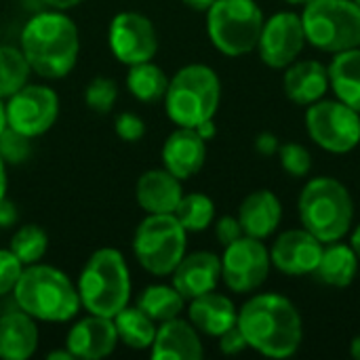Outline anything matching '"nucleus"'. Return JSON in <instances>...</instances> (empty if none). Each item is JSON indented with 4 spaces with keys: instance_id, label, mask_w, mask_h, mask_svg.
<instances>
[{
    "instance_id": "obj_39",
    "label": "nucleus",
    "mask_w": 360,
    "mask_h": 360,
    "mask_svg": "<svg viewBox=\"0 0 360 360\" xmlns=\"http://www.w3.org/2000/svg\"><path fill=\"white\" fill-rule=\"evenodd\" d=\"M217 340H219V350H221L224 354H228V356L240 354L245 348H249V346H247V340H245V335H243V331L238 329V325L230 327V329H228L226 333H221Z\"/></svg>"
},
{
    "instance_id": "obj_42",
    "label": "nucleus",
    "mask_w": 360,
    "mask_h": 360,
    "mask_svg": "<svg viewBox=\"0 0 360 360\" xmlns=\"http://www.w3.org/2000/svg\"><path fill=\"white\" fill-rule=\"evenodd\" d=\"M194 129H196V133H198L205 141H211V139L215 137V133H217V127H215L213 118H211V120L200 122V124H198V127H194Z\"/></svg>"
},
{
    "instance_id": "obj_33",
    "label": "nucleus",
    "mask_w": 360,
    "mask_h": 360,
    "mask_svg": "<svg viewBox=\"0 0 360 360\" xmlns=\"http://www.w3.org/2000/svg\"><path fill=\"white\" fill-rule=\"evenodd\" d=\"M118 101V84L108 76L93 78L84 89V103L95 114H110Z\"/></svg>"
},
{
    "instance_id": "obj_1",
    "label": "nucleus",
    "mask_w": 360,
    "mask_h": 360,
    "mask_svg": "<svg viewBox=\"0 0 360 360\" xmlns=\"http://www.w3.org/2000/svg\"><path fill=\"white\" fill-rule=\"evenodd\" d=\"M238 329L247 346L268 359H289L304 342L297 306L281 293H257L238 310Z\"/></svg>"
},
{
    "instance_id": "obj_18",
    "label": "nucleus",
    "mask_w": 360,
    "mask_h": 360,
    "mask_svg": "<svg viewBox=\"0 0 360 360\" xmlns=\"http://www.w3.org/2000/svg\"><path fill=\"white\" fill-rule=\"evenodd\" d=\"M162 167L181 181L194 177L207 160V141L190 127H177L162 143Z\"/></svg>"
},
{
    "instance_id": "obj_2",
    "label": "nucleus",
    "mask_w": 360,
    "mask_h": 360,
    "mask_svg": "<svg viewBox=\"0 0 360 360\" xmlns=\"http://www.w3.org/2000/svg\"><path fill=\"white\" fill-rule=\"evenodd\" d=\"M19 49L34 74L44 80L65 78L80 55V34L68 11L34 13L21 27Z\"/></svg>"
},
{
    "instance_id": "obj_8",
    "label": "nucleus",
    "mask_w": 360,
    "mask_h": 360,
    "mask_svg": "<svg viewBox=\"0 0 360 360\" xmlns=\"http://www.w3.org/2000/svg\"><path fill=\"white\" fill-rule=\"evenodd\" d=\"M264 21L255 0H215L207 11V34L219 53L240 57L257 49Z\"/></svg>"
},
{
    "instance_id": "obj_40",
    "label": "nucleus",
    "mask_w": 360,
    "mask_h": 360,
    "mask_svg": "<svg viewBox=\"0 0 360 360\" xmlns=\"http://www.w3.org/2000/svg\"><path fill=\"white\" fill-rule=\"evenodd\" d=\"M278 148H281L278 137L272 135V133H268V131H266V133H259V135L255 137V152H257L259 156L270 158V156L278 154Z\"/></svg>"
},
{
    "instance_id": "obj_7",
    "label": "nucleus",
    "mask_w": 360,
    "mask_h": 360,
    "mask_svg": "<svg viewBox=\"0 0 360 360\" xmlns=\"http://www.w3.org/2000/svg\"><path fill=\"white\" fill-rule=\"evenodd\" d=\"M306 40L323 53L360 46V4L356 0H308L302 11Z\"/></svg>"
},
{
    "instance_id": "obj_23",
    "label": "nucleus",
    "mask_w": 360,
    "mask_h": 360,
    "mask_svg": "<svg viewBox=\"0 0 360 360\" xmlns=\"http://www.w3.org/2000/svg\"><path fill=\"white\" fill-rule=\"evenodd\" d=\"M38 321L23 310H8L0 316V359L27 360L38 350Z\"/></svg>"
},
{
    "instance_id": "obj_29",
    "label": "nucleus",
    "mask_w": 360,
    "mask_h": 360,
    "mask_svg": "<svg viewBox=\"0 0 360 360\" xmlns=\"http://www.w3.org/2000/svg\"><path fill=\"white\" fill-rule=\"evenodd\" d=\"M135 306L160 325L165 321L181 316V312L186 310V297L173 285H150L137 295Z\"/></svg>"
},
{
    "instance_id": "obj_49",
    "label": "nucleus",
    "mask_w": 360,
    "mask_h": 360,
    "mask_svg": "<svg viewBox=\"0 0 360 360\" xmlns=\"http://www.w3.org/2000/svg\"><path fill=\"white\" fill-rule=\"evenodd\" d=\"M6 129V114H4V101L0 99V133Z\"/></svg>"
},
{
    "instance_id": "obj_47",
    "label": "nucleus",
    "mask_w": 360,
    "mask_h": 360,
    "mask_svg": "<svg viewBox=\"0 0 360 360\" xmlns=\"http://www.w3.org/2000/svg\"><path fill=\"white\" fill-rule=\"evenodd\" d=\"M350 247L356 251V255H359L360 259V224L354 230H350Z\"/></svg>"
},
{
    "instance_id": "obj_46",
    "label": "nucleus",
    "mask_w": 360,
    "mask_h": 360,
    "mask_svg": "<svg viewBox=\"0 0 360 360\" xmlns=\"http://www.w3.org/2000/svg\"><path fill=\"white\" fill-rule=\"evenodd\" d=\"M46 360H74V356H72V352H70L68 348H63V350H53V352H49V354H46Z\"/></svg>"
},
{
    "instance_id": "obj_14",
    "label": "nucleus",
    "mask_w": 360,
    "mask_h": 360,
    "mask_svg": "<svg viewBox=\"0 0 360 360\" xmlns=\"http://www.w3.org/2000/svg\"><path fill=\"white\" fill-rule=\"evenodd\" d=\"M302 17L293 11H281L264 21L257 51L262 61L272 70H285L302 55L306 46Z\"/></svg>"
},
{
    "instance_id": "obj_10",
    "label": "nucleus",
    "mask_w": 360,
    "mask_h": 360,
    "mask_svg": "<svg viewBox=\"0 0 360 360\" xmlns=\"http://www.w3.org/2000/svg\"><path fill=\"white\" fill-rule=\"evenodd\" d=\"M304 122L310 139L325 152L348 154L360 143V114L338 97L308 105Z\"/></svg>"
},
{
    "instance_id": "obj_30",
    "label": "nucleus",
    "mask_w": 360,
    "mask_h": 360,
    "mask_svg": "<svg viewBox=\"0 0 360 360\" xmlns=\"http://www.w3.org/2000/svg\"><path fill=\"white\" fill-rule=\"evenodd\" d=\"M173 215L177 217V221L184 226L188 234L205 232L215 221V202L202 192H190V194L184 192Z\"/></svg>"
},
{
    "instance_id": "obj_45",
    "label": "nucleus",
    "mask_w": 360,
    "mask_h": 360,
    "mask_svg": "<svg viewBox=\"0 0 360 360\" xmlns=\"http://www.w3.org/2000/svg\"><path fill=\"white\" fill-rule=\"evenodd\" d=\"M6 188H8V177H6V162L0 158V200L6 198Z\"/></svg>"
},
{
    "instance_id": "obj_9",
    "label": "nucleus",
    "mask_w": 360,
    "mask_h": 360,
    "mask_svg": "<svg viewBox=\"0 0 360 360\" xmlns=\"http://www.w3.org/2000/svg\"><path fill=\"white\" fill-rule=\"evenodd\" d=\"M188 249V232L173 213L146 215L133 236L137 264L152 276H171Z\"/></svg>"
},
{
    "instance_id": "obj_34",
    "label": "nucleus",
    "mask_w": 360,
    "mask_h": 360,
    "mask_svg": "<svg viewBox=\"0 0 360 360\" xmlns=\"http://www.w3.org/2000/svg\"><path fill=\"white\" fill-rule=\"evenodd\" d=\"M32 156V139L6 127L0 133V158L8 165H23Z\"/></svg>"
},
{
    "instance_id": "obj_22",
    "label": "nucleus",
    "mask_w": 360,
    "mask_h": 360,
    "mask_svg": "<svg viewBox=\"0 0 360 360\" xmlns=\"http://www.w3.org/2000/svg\"><path fill=\"white\" fill-rule=\"evenodd\" d=\"M236 217L243 226L245 236L266 240L281 226L283 205L272 190H255L240 202Z\"/></svg>"
},
{
    "instance_id": "obj_35",
    "label": "nucleus",
    "mask_w": 360,
    "mask_h": 360,
    "mask_svg": "<svg viewBox=\"0 0 360 360\" xmlns=\"http://www.w3.org/2000/svg\"><path fill=\"white\" fill-rule=\"evenodd\" d=\"M278 158H281L283 169L291 177H306L312 171V154L306 146L297 141L283 143L278 148Z\"/></svg>"
},
{
    "instance_id": "obj_19",
    "label": "nucleus",
    "mask_w": 360,
    "mask_h": 360,
    "mask_svg": "<svg viewBox=\"0 0 360 360\" xmlns=\"http://www.w3.org/2000/svg\"><path fill=\"white\" fill-rule=\"evenodd\" d=\"M150 354L154 360H200L205 356L200 331L181 316L165 321L156 329Z\"/></svg>"
},
{
    "instance_id": "obj_13",
    "label": "nucleus",
    "mask_w": 360,
    "mask_h": 360,
    "mask_svg": "<svg viewBox=\"0 0 360 360\" xmlns=\"http://www.w3.org/2000/svg\"><path fill=\"white\" fill-rule=\"evenodd\" d=\"M108 46L114 59L129 68L154 59L158 53V34L152 19L143 13L122 11L110 21Z\"/></svg>"
},
{
    "instance_id": "obj_48",
    "label": "nucleus",
    "mask_w": 360,
    "mask_h": 360,
    "mask_svg": "<svg viewBox=\"0 0 360 360\" xmlns=\"http://www.w3.org/2000/svg\"><path fill=\"white\" fill-rule=\"evenodd\" d=\"M350 354L356 360H360V333L352 340V344H350Z\"/></svg>"
},
{
    "instance_id": "obj_12",
    "label": "nucleus",
    "mask_w": 360,
    "mask_h": 360,
    "mask_svg": "<svg viewBox=\"0 0 360 360\" xmlns=\"http://www.w3.org/2000/svg\"><path fill=\"white\" fill-rule=\"evenodd\" d=\"M270 249L251 236H243L224 247L221 255V281L234 293L257 291L270 274Z\"/></svg>"
},
{
    "instance_id": "obj_51",
    "label": "nucleus",
    "mask_w": 360,
    "mask_h": 360,
    "mask_svg": "<svg viewBox=\"0 0 360 360\" xmlns=\"http://www.w3.org/2000/svg\"><path fill=\"white\" fill-rule=\"evenodd\" d=\"M356 2H359V4H360V0H356Z\"/></svg>"
},
{
    "instance_id": "obj_32",
    "label": "nucleus",
    "mask_w": 360,
    "mask_h": 360,
    "mask_svg": "<svg viewBox=\"0 0 360 360\" xmlns=\"http://www.w3.org/2000/svg\"><path fill=\"white\" fill-rule=\"evenodd\" d=\"M8 249L25 266H34L49 253V234L38 224H25L11 236Z\"/></svg>"
},
{
    "instance_id": "obj_25",
    "label": "nucleus",
    "mask_w": 360,
    "mask_h": 360,
    "mask_svg": "<svg viewBox=\"0 0 360 360\" xmlns=\"http://www.w3.org/2000/svg\"><path fill=\"white\" fill-rule=\"evenodd\" d=\"M359 266L360 259L356 251L350 245L335 240V243L325 245L321 262L314 270V276L327 287L344 289L354 283L359 274Z\"/></svg>"
},
{
    "instance_id": "obj_27",
    "label": "nucleus",
    "mask_w": 360,
    "mask_h": 360,
    "mask_svg": "<svg viewBox=\"0 0 360 360\" xmlns=\"http://www.w3.org/2000/svg\"><path fill=\"white\" fill-rule=\"evenodd\" d=\"M118 342L131 350H150L156 338L158 323H154L141 308L129 304L114 316Z\"/></svg>"
},
{
    "instance_id": "obj_21",
    "label": "nucleus",
    "mask_w": 360,
    "mask_h": 360,
    "mask_svg": "<svg viewBox=\"0 0 360 360\" xmlns=\"http://www.w3.org/2000/svg\"><path fill=\"white\" fill-rule=\"evenodd\" d=\"M283 89L289 101L297 105H312L329 91V68L316 59L293 61L285 68Z\"/></svg>"
},
{
    "instance_id": "obj_28",
    "label": "nucleus",
    "mask_w": 360,
    "mask_h": 360,
    "mask_svg": "<svg viewBox=\"0 0 360 360\" xmlns=\"http://www.w3.org/2000/svg\"><path fill=\"white\" fill-rule=\"evenodd\" d=\"M127 91L141 103H156L165 99L169 76L160 65L154 61H141L135 65H129L127 72Z\"/></svg>"
},
{
    "instance_id": "obj_11",
    "label": "nucleus",
    "mask_w": 360,
    "mask_h": 360,
    "mask_svg": "<svg viewBox=\"0 0 360 360\" xmlns=\"http://www.w3.org/2000/svg\"><path fill=\"white\" fill-rule=\"evenodd\" d=\"M6 127L36 139L49 133L59 118V95L46 84L27 82L4 99Z\"/></svg>"
},
{
    "instance_id": "obj_3",
    "label": "nucleus",
    "mask_w": 360,
    "mask_h": 360,
    "mask_svg": "<svg viewBox=\"0 0 360 360\" xmlns=\"http://www.w3.org/2000/svg\"><path fill=\"white\" fill-rule=\"evenodd\" d=\"M13 300L38 323H70L82 310L76 283L63 270L42 262L23 268Z\"/></svg>"
},
{
    "instance_id": "obj_5",
    "label": "nucleus",
    "mask_w": 360,
    "mask_h": 360,
    "mask_svg": "<svg viewBox=\"0 0 360 360\" xmlns=\"http://www.w3.org/2000/svg\"><path fill=\"white\" fill-rule=\"evenodd\" d=\"M302 228L321 243L344 240L354 224V200L350 190L335 177L310 179L297 200Z\"/></svg>"
},
{
    "instance_id": "obj_16",
    "label": "nucleus",
    "mask_w": 360,
    "mask_h": 360,
    "mask_svg": "<svg viewBox=\"0 0 360 360\" xmlns=\"http://www.w3.org/2000/svg\"><path fill=\"white\" fill-rule=\"evenodd\" d=\"M118 346V333L114 327V319L89 314L76 321L68 335L65 348L72 352L74 359L101 360L110 356Z\"/></svg>"
},
{
    "instance_id": "obj_20",
    "label": "nucleus",
    "mask_w": 360,
    "mask_h": 360,
    "mask_svg": "<svg viewBox=\"0 0 360 360\" xmlns=\"http://www.w3.org/2000/svg\"><path fill=\"white\" fill-rule=\"evenodd\" d=\"M184 196L181 179L162 169H150L139 175L135 184V200L146 215H169L175 213Z\"/></svg>"
},
{
    "instance_id": "obj_31",
    "label": "nucleus",
    "mask_w": 360,
    "mask_h": 360,
    "mask_svg": "<svg viewBox=\"0 0 360 360\" xmlns=\"http://www.w3.org/2000/svg\"><path fill=\"white\" fill-rule=\"evenodd\" d=\"M32 68L19 46L0 44V99H8L30 82Z\"/></svg>"
},
{
    "instance_id": "obj_43",
    "label": "nucleus",
    "mask_w": 360,
    "mask_h": 360,
    "mask_svg": "<svg viewBox=\"0 0 360 360\" xmlns=\"http://www.w3.org/2000/svg\"><path fill=\"white\" fill-rule=\"evenodd\" d=\"M84 0H44V4L49 8H57V11H70V8H76Z\"/></svg>"
},
{
    "instance_id": "obj_38",
    "label": "nucleus",
    "mask_w": 360,
    "mask_h": 360,
    "mask_svg": "<svg viewBox=\"0 0 360 360\" xmlns=\"http://www.w3.org/2000/svg\"><path fill=\"white\" fill-rule=\"evenodd\" d=\"M245 232H243V226L238 221V217H232V215H224L215 221V238L221 247H228L232 245L234 240L243 238Z\"/></svg>"
},
{
    "instance_id": "obj_4",
    "label": "nucleus",
    "mask_w": 360,
    "mask_h": 360,
    "mask_svg": "<svg viewBox=\"0 0 360 360\" xmlns=\"http://www.w3.org/2000/svg\"><path fill=\"white\" fill-rule=\"evenodd\" d=\"M80 304L89 314L114 319L131 304L133 283L124 255L114 247L97 249L78 276Z\"/></svg>"
},
{
    "instance_id": "obj_37",
    "label": "nucleus",
    "mask_w": 360,
    "mask_h": 360,
    "mask_svg": "<svg viewBox=\"0 0 360 360\" xmlns=\"http://www.w3.org/2000/svg\"><path fill=\"white\" fill-rule=\"evenodd\" d=\"M114 131H116V135L122 141L135 143V141L143 139V135H146V122L135 112H120L114 118Z\"/></svg>"
},
{
    "instance_id": "obj_17",
    "label": "nucleus",
    "mask_w": 360,
    "mask_h": 360,
    "mask_svg": "<svg viewBox=\"0 0 360 360\" xmlns=\"http://www.w3.org/2000/svg\"><path fill=\"white\" fill-rule=\"evenodd\" d=\"M221 281V257L211 251L186 253L171 272V285L186 297V302L215 291Z\"/></svg>"
},
{
    "instance_id": "obj_15",
    "label": "nucleus",
    "mask_w": 360,
    "mask_h": 360,
    "mask_svg": "<svg viewBox=\"0 0 360 360\" xmlns=\"http://www.w3.org/2000/svg\"><path fill=\"white\" fill-rule=\"evenodd\" d=\"M323 249L325 243H321L306 228L285 230L270 247V262L272 268L287 276H308L314 274Z\"/></svg>"
},
{
    "instance_id": "obj_50",
    "label": "nucleus",
    "mask_w": 360,
    "mask_h": 360,
    "mask_svg": "<svg viewBox=\"0 0 360 360\" xmlns=\"http://www.w3.org/2000/svg\"><path fill=\"white\" fill-rule=\"evenodd\" d=\"M285 2H287V4H293V6H304L308 0H285Z\"/></svg>"
},
{
    "instance_id": "obj_41",
    "label": "nucleus",
    "mask_w": 360,
    "mask_h": 360,
    "mask_svg": "<svg viewBox=\"0 0 360 360\" xmlns=\"http://www.w3.org/2000/svg\"><path fill=\"white\" fill-rule=\"evenodd\" d=\"M17 207L8 200V198H2L0 200V230H6V228H13L17 224Z\"/></svg>"
},
{
    "instance_id": "obj_36",
    "label": "nucleus",
    "mask_w": 360,
    "mask_h": 360,
    "mask_svg": "<svg viewBox=\"0 0 360 360\" xmlns=\"http://www.w3.org/2000/svg\"><path fill=\"white\" fill-rule=\"evenodd\" d=\"M21 272H23V264L13 255V251L0 249V297L13 293Z\"/></svg>"
},
{
    "instance_id": "obj_24",
    "label": "nucleus",
    "mask_w": 360,
    "mask_h": 360,
    "mask_svg": "<svg viewBox=\"0 0 360 360\" xmlns=\"http://www.w3.org/2000/svg\"><path fill=\"white\" fill-rule=\"evenodd\" d=\"M188 321L205 335L219 338L238 321V310L234 302L217 291H209L190 300L188 304Z\"/></svg>"
},
{
    "instance_id": "obj_26",
    "label": "nucleus",
    "mask_w": 360,
    "mask_h": 360,
    "mask_svg": "<svg viewBox=\"0 0 360 360\" xmlns=\"http://www.w3.org/2000/svg\"><path fill=\"white\" fill-rule=\"evenodd\" d=\"M329 89L360 114V46L335 53L329 63Z\"/></svg>"
},
{
    "instance_id": "obj_6",
    "label": "nucleus",
    "mask_w": 360,
    "mask_h": 360,
    "mask_svg": "<svg viewBox=\"0 0 360 360\" xmlns=\"http://www.w3.org/2000/svg\"><path fill=\"white\" fill-rule=\"evenodd\" d=\"M165 112L177 127H198L215 118L221 103V80L205 63H188L169 78L165 93Z\"/></svg>"
},
{
    "instance_id": "obj_44",
    "label": "nucleus",
    "mask_w": 360,
    "mask_h": 360,
    "mask_svg": "<svg viewBox=\"0 0 360 360\" xmlns=\"http://www.w3.org/2000/svg\"><path fill=\"white\" fill-rule=\"evenodd\" d=\"M188 8H192V11H198V13H207L209 8H211V4L215 2V0H181Z\"/></svg>"
}]
</instances>
